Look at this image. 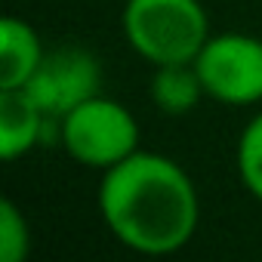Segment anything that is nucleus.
<instances>
[{"label": "nucleus", "mask_w": 262, "mask_h": 262, "mask_svg": "<svg viewBox=\"0 0 262 262\" xmlns=\"http://www.w3.org/2000/svg\"><path fill=\"white\" fill-rule=\"evenodd\" d=\"M237 176L244 188L262 201V114H256L237 139Z\"/></svg>", "instance_id": "obj_9"}, {"label": "nucleus", "mask_w": 262, "mask_h": 262, "mask_svg": "<svg viewBox=\"0 0 262 262\" xmlns=\"http://www.w3.org/2000/svg\"><path fill=\"white\" fill-rule=\"evenodd\" d=\"M120 25L129 47L155 68L194 62L210 40L201 0H126Z\"/></svg>", "instance_id": "obj_2"}, {"label": "nucleus", "mask_w": 262, "mask_h": 262, "mask_svg": "<svg viewBox=\"0 0 262 262\" xmlns=\"http://www.w3.org/2000/svg\"><path fill=\"white\" fill-rule=\"evenodd\" d=\"M59 142L77 164L105 173L139 151V123L126 105L99 93L59 117Z\"/></svg>", "instance_id": "obj_3"}, {"label": "nucleus", "mask_w": 262, "mask_h": 262, "mask_svg": "<svg viewBox=\"0 0 262 262\" xmlns=\"http://www.w3.org/2000/svg\"><path fill=\"white\" fill-rule=\"evenodd\" d=\"M204 93L225 105L262 102V40L241 31L210 34L194 59Z\"/></svg>", "instance_id": "obj_4"}, {"label": "nucleus", "mask_w": 262, "mask_h": 262, "mask_svg": "<svg viewBox=\"0 0 262 262\" xmlns=\"http://www.w3.org/2000/svg\"><path fill=\"white\" fill-rule=\"evenodd\" d=\"M99 213L126 250L170 256L194 237L201 204L191 176L173 158L133 151L102 173Z\"/></svg>", "instance_id": "obj_1"}, {"label": "nucleus", "mask_w": 262, "mask_h": 262, "mask_svg": "<svg viewBox=\"0 0 262 262\" xmlns=\"http://www.w3.org/2000/svg\"><path fill=\"white\" fill-rule=\"evenodd\" d=\"M31 250V231L13 201H0V259L22 262Z\"/></svg>", "instance_id": "obj_10"}, {"label": "nucleus", "mask_w": 262, "mask_h": 262, "mask_svg": "<svg viewBox=\"0 0 262 262\" xmlns=\"http://www.w3.org/2000/svg\"><path fill=\"white\" fill-rule=\"evenodd\" d=\"M53 117L31 99L25 86L0 90V158L16 161L43 142V129Z\"/></svg>", "instance_id": "obj_6"}, {"label": "nucleus", "mask_w": 262, "mask_h": 262, "mask_svg": "<svg viewBox=\"0 0 262 262\" xmlns=\"http://www.w3.org/2000/svg\"><path fill=\"white\" fill-rule=\"evenodd\" d=\"M43 56L47 53L40 47V37L28 22L16 16H7L0 22V90L25 86L34 77Z\"/></svg>", "instance_id": "obj_7"}, {"label": "nucleus", "mask_w": 262, "mask_h": 262, "mask_svg": "<svg viewBox=\"0 0 262 262\" xmlns=\"http://www.w3.org/2000/svg\"><path fill=\"white\" fill-rule=\"evenodd\" d=\"M25 90L47 117L59 120L80 102L102 93V65L83 47H56L43 56Z\"/></svg>", "instance_id": "obj_5"}, {"label": "nucleus", "mask_w": 262, "mask_h": 262, "mask_svg": "<svg viewBox=\"0 0 262 262\" xmlns=\"http://www.w3.org/2000/svg\"><path fill=\"white\" fill-rule=\"evenodd\" d=\"M204 83L198 77L194 62L185 65H158L155 77H151V102L158 105V111L170 114V117H182L188 114L198 102H201Z\"/></svg>", "instance_id": "obj_8"}]
</instances>
